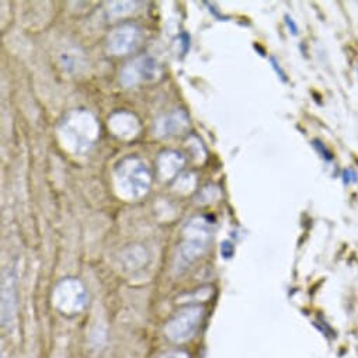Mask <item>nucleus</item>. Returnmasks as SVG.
Returning <instances> with one entry per match:
<instances>
[{
  "mask_svg": "<svg viewBox=\"0 0 358 358\" xmlns=\"http://www.w3.org/2000/svg\"><path fill=\"white\" fill-rule=\"evenodd\" d=\"M203 309L192 308L178 313L166 327V334L170 340L176 343H183L190 340L201 322Z\"/></svg>",
  "mask_w": 358,
  "mask_h": 358,
  "instance_id": "1",
  "label": "nucleus"
},
{
  "mask_svg": "<svg viewBox=\"0 0 358 358\" xmlns=\"http://www.w3.org/2000/svg\"><path fill=\"white\" fill-rule=\"evenodd\" d=\"M86 295L82 285L78 281L69 280L62 282L55 292V303L57 306L66 312L73 313L80 310L85 306Z\"/></svg>",
  "mask_w": 358,
  "mask_h": 358,
  "instance_id": "2",
  "label": "nucleus"
},
{
  "mask_svg": "<svg viewBox=\"0 0 358 358\" xmlns=\"http://www.w3.org/2000/svg\"><path fill=\"white\" fill-rule=\"evenodd\" d=\"M357 182H358V173L352 167H345L343 170V183L345 186H350Z\"/></svg>",
  "mask_w": 358,
  "mask_h": 358,
  "instance_id": "3",
  "label": "nucleus"
},
{
  "mask_svg": "<svg viewBox=\"0 0 358 358\" xmlns=\"http://www.w3.org/2000/svg\"><path fill=\"white\" fill-rule=\"evenodd\" d=\"M315 148L322 153V157H324L326 160H331L333 159V155H331V152L322 143V142H319V141H315Z\"/></svg>",
  "mask_w": 358,
  "mask_h": 358,
  "instance_id": "4",
  "label": "nucleus"
},
{
  "mask_svg": "<svg viewBox=\"0 0 358 358\" xmlns=\"http://www.w3.org/2000/svg\"><path fill=\"white\" fill-rule=\"evenodd\" d=\"M160 358H189V355L186 352H182V351H177V352H170V354H166Z\"/></svg>",
  "mask_w": 358,
  "mask_h": 358,
  "instance_id": "5",
  "label": "nucleus"
},
{
  "mask_svg": "<svg viewBox=\"0 0 358 358\" xmlns=\"http://www.w3.org/2000/svg\"><path fill=\"white\" fill-rule=\"evenodd\" d=\"M287 24H288V27L291 29L292 34H296V33H298V27H296V24L294 23V20H292L291 17H287Z\"/></svg>",
  "mask_w": 358,
  "mask_h": 358,
  "instance_id": "6",
  "label": "nucleus"
},
{
  "mask_svg": "<svg viewBox=\"0 0 358 358\" xmlns=\"http://www.w3.org/2000/svg\"><path fill=\"white\" fill-rule=\"evenodd\" d=\"M357 73H358V68H357Z\"/></svg>",
  "mask_w": 358,
  "mask_h": 358,
  "instance_id": "7",
  "label": "nucleus"
}]
</instances>
